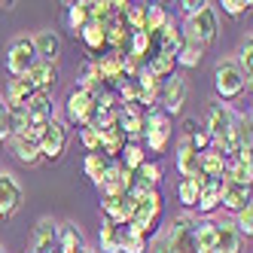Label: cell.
Masks as SVG:
<instances>
[{
	"mask_svg": "<svg viewBox=\"0 0 253 253\" xmlns=\"http://www.w3.org/2000/svg\"><path fill=\"white\" fill-rule=\"evenodd\" d=\"M250 205V189L247 186H235L229 183V180H223V192H220V208L232 211V213H238Z\"/></svg>",
	"mask_w": 253,
	"mask_h": 253,
	"instance_id": "cell-18",
	"label": "cell"
},
{
	"mask_svg": "<svg viewBox=\"0 0 253 253\" xmlns=\"http://www.w3.org/2000/svg\"><path fill=\"white\" fill-rule=\"evenodd\" d=\"M95 110H98V104H95V95L83 92V88H74V92L67 95L64 113H67V122H70V125H80V128H85V125L92 122Z\"/></svg>",
	"mask_w": 253,
	"mask_h": 253,
	"instance_id": "cell-9",
	"label": "cell"
},
{
	"mask_svg": "<svg viewBox=\"0 0 253 253\" xmlns=\"http://www.w3.org/2000/svg\"><path fill=\"white\" fill-rule=\"evenodd\" d=\"M213 253H241V235L232 229V223H216Z\"/></svg>",
	"mask_w": 253,
	"mask_h": 253,
	"instance_id": "cell-23",
	"label": "cell"
},
{
	"mask_svg": "<svg viewBox=\"0 0 253 253\" xmlns=\"http://www.w3.org/2000/svg\"><path fill=\"white\" fill-rule=\"evenodd\" d=\"M220 192H223V180H205L202 192H198V202H195V211L202 216H211L220 208Z\"/></svg>",
	"mask_w": 253,
	"mask_h": 253,
	"instance_id": "cell-19",
	"label": "cell"
},
{
	"mask_svg": "<svg viewBox=\"0 0 253 253\" xmlns=\"http://www.w3.org/2000/svg\"><path fill=\"white\" fill-rule=\"evenodd\" d=\"M25 110L34 116V122H49L52 119V95L49 92H34L25 101Z\"/></svg>",
	"mask_w": 253,
	"mask_h": 253,
	"instance_id": "cell-27",
	"label": "cell"
},
{
	"mask_svg": "<svg viewBox=\"0 0 253 253\" xmlns=\"http://www.w3.org/2000/svg\"><path fill=\"white\" fill-rule=\"evenodd\" d=\"M34 125V116L25 107H9V137H25Z\"/></svg>",
	"mask_w": 253,
	"mask_h": 253,
	"instance_id": "cell-35",
	"label": "cell"
},
{
	"mask_svg": "<svg viewBox=\"0 0 253 253\" xmlns=\"http://www.w3.org/2000/svg\"><path fill=\"white\" fill-rule=\"evenodd\" d=\"M153 253H171V247H168V241H165V235H156V238H153Z\"/></svg>",
	"mask_w": 253,
	"mask_h": 253,
	"instance_id": "cell-50",
	"label": "cell"
},
{
	"mask_svg": "<svg viewBox=\"0 0 253 253\" xmlns=\"http://www.w3.org/2000/svg\"><path fill=\"white\" fill-rule=\"evenodd\" d=\"M31 95H34V88H31V83L25 77L9 80V85H6V107H25V101Z\"/></svg>",
	"mask_w": 253,
	"mask_h": 253,
	"instance_id": "cell-32",
	"label": "cell"
},
{
	"mask_svg": "<svg viewBox=\"0 0 253 253\" xmlns=\"http://www.w3.org/2000/svg\"><path fill=\"white\" fill-rule=\"evenodd\" d=\"M223 180H229V183H235V186H247V189H250V183H253V162H238V159H232L229 165H226Z\"/></svg>",
	"mask_w": 253,
	"mask_h": 253,
	"instance_id": "cell-29",
	"label": "cell"
},
{
	"mask_svg": "<svg viewBox=\"0 0 253 253\" xmlns=\"http://www.w3.org/2000/svg\"><path fill=\"white\" fill-rule=\"evenodd\" d=\"M213 88H216V95H220L223 104L235 101V98H241L244 95V88H250L247 77L238 70V64H235V58H220L213 67Z\"/></svg>",
	"mask_w": 253,
	"mask_h": 253,
	"instance_id": "cell-1",
	"label": "cell"
},
{
	"mask_svg": "<svg viewBox=\"0 0 253 253\" xmlns=\"http://www.w3.org/2000/svg\"><path fill=\"white\" fill-rule=\"evenodd\" d=\"M235 64H238V70H241V74L247 77V83H250V77H253V40L250 37L244 40V46L238 52V61H235Z\"/></svg>",
	"mask_w": 253,
	"mask_h": 253,
	"instance_id": "cell-42",
	"label": "cell"
},
{
	"mask_svg": "<svg viewBox=\"0 0 253 253\" xmlns=\"http://www.w3.org/2000/svg\"><path fill=\"white\" fill-rule=\"evenodd\" d=\"M34 61H37V52H34V46H31L28 37H19V40L9 46V52H6V70L12 74V80L25 77L28 67H31Z\"/></svg>",
	"mask_w": 253,
	"mask_h": 253,
	"instance_id": "cell-10",
	"label": "cell"
},
{
	"mask_svg": "<svg viewBox=\"0 0 253 253\" xmlns=\"http://www.w3.org/2000/svg\"><path fill=\"white\" fill-rule=\"evenodd\" d=\"M119 156H122L119 165H122V168H128V171H137L143 162H147V150H143L140 143H125V150H122Z\"/></svg>",
	"mask_w": 253,
	"mask_h": 253,
	"instance_id": "cell-37",
	"label": "cell"
},
{
	"mask_svg": "<svg viewBox=\"0 0 253 253\" xmlns=\"http://www.w3.org/2000/svg\"><path fill=\"white\" fill-rule=\"evenodd\" d=\"M92 61L98 64V70H101V80H104V85L110 88V92H113V88L119 85V80H125V67H122L125 55H122V52H110V49H107L101 58H92Z\"/></svg>",
	"mask_w": 253,
	"mask_h": 253,
	"instance_id": "cell-12",
	"label": "cell"
},
{
	"mask_svg": "<svg viewBox=\"0 0 253 253\" xmlns=\"http://www.w3.org/2000/svg\"><path fill=\"white\" fill-rule=\"evenodd\" d=\"M165 241H168L171 253H198L195 250V220L189 213L177 216L165 232Z\"/></svg>",
	"mask_w": 253,
	"mask_h": 253,
	"instance_id": "cell-7",
	"label": "cell"
},
{
	"mask_svg": "<svg viewBox=\"0 0 253 253\" xmlns=\"http://www.w3.org/2000/svg\"><path fill=\"white\" fill-rule=\"evenodd\" d=\"M226 156L216 150V147H211V150H205V153H198V171H202L208 180H223V174H226Z\"/></svg>",
	"mask_w": 253,
	"mask_h": 253,
	"instance_id": "cell-17",
	"label": "cell"
},
{
	"mask_svg": "<svg viewBox=\"0 0 253 253\" xmlns=\"http://www.w3.org/2000/svg\"><path fill=\"white\" fill-rule=\"evenodd\" d=\"M107 165H110V159H104L101 153H88L85 162H83V168H85V177L92 180L95 186H101V180L107 174Z\"/></svg>",
	"mask_w": 253,
	"mask_h": 253,
	"instance_id": "cell-36",
	"label": "cell"
},
{
	"mask_svg": "<svg viewBox=\"0 0 253 253\" xmlns=\"http://www.w3.org/2000/svg\"><path fill=\"white\" fill-rule=\"evenodd\" d=\"M83 247H85V244H83V232H80L74 223L58 226V244H55L58 253H80Z\"/></svg>",
	"mask_w": 253,
	"mask_h": 253,
	"instance_id": "cell-25",
	"label": "cell"
},
{
	"mask_svg": "<svg viewBox=\"0 0 253 253\" xmlns=\"http://www.w3.org/2000/svg\"><path fill=\"white\" fill-rule=\"evenodd\" d=\"M250 9V0H223V12L232 15V19H238V15H244Z\"/></svg>",
	"mask_w": 253,
	"mask_h": 253,
	"instance_id": "cell-47",
	"label": "cell"
},
{
	"mask_svg": "<svg viewBox=\"0 0 253 253\" xmlns=\"http://www.w3.org/2000/svg\"><path fill=\"white\" fill-rule=\"evenodd\" d=\"M171 116H165L162 110H150L143 116V140H147V150L150 153H165L168 140H171Z\"/></svg>",
	"mask_w": 253,
	"mask_h": 253,
	"instance_id": "cell-5",
	"label": "cell"
},
{
	"mask_svg": "<svg viewBox=\"0 0 253 253\" xmlns=\"http://www.w3.org/2000/svg\"><path fill=\"white\" fill-rule=\"evenodd\" d=\"M147 67H150V74H153V77L165 80V77H171V74H174L177 58H174V52H156V55H150Z\"/></svg>",
	"mask_w": 253,
	"mask_h": 253,
	"instance_id": "cell-34",
	"label": "cell"
},
{
	"mask_svg": "<svg viewBox=\"0 0 253 253\" xmlns=\"http://www.w3.org/2000/svg\"><path fill=\"white\" fill-rule=\"evenodd\" d=\"M55 253H58V250H55Z\"/></svg>",
	"mask_w": 253,
	"mask_h": 253,
	"instance_id": "cell-53",
	"label": "cell"
},
{
	"mask_svg": "<svg viewBox=\"0 0 253 253\" xmlns=\"http://www.w3.org/2000/svg\"><path fill=\"white\" fill-rule=\"evenodd\" d=\"M177 171H180V177H195L198 174V153L189 147V137L183 134L180 137V143H177Z\"/></svg>",
	"mask_w": 253,
	"mask_h": 253,
	"instance_id": "cell-21",
	"label": "cell"
},
{
	"mask_svg": "<svg viewBox=\"0 0 253 253\" xmlns=\"http://www.w3.org/2000/svg\"><path fill=\"white\" fill-rule=\"evenodd\" d=\"M232 125H235V110L223 101H211L208 110H205V131L211 134L213 147L226 143V137L232 134Z\"/></svg>",
	"mask_w": 253,
	"mask_h": 253,
	"instance_id": "cell-2",
	"label": "cell"
},
{
	"mask_svg": "<svg viewBox=\"0 0 253 253\" xmlns=\"http://www.w3.org/2000/svg\"><path fill=\"white\" fill-rule=\"evenodd\" d=\"M92 22L88 19V0H77V3H67V28H70V34H77Z\"/></svg>",
	"mask_w": 253,
	"mask_h": 253,
	"instance_id": "cell-31",
	"label": "cell"
},
{
	"mask_svg": "<svg viewBox=\"0 0 253 253\" xmlns=\"http://www.w3.org/2000/svg\"><path fill=\"white\" fill-rule=\"evenodd\" d=\"M116 128L128 143H137V137L143 134V116L137 113V107H116Z\"/></svg>",
	"mask_w": 253,
	"mask_h": 253,
	"instance_id": "cell-14",
	"label": "cell"
},
{
	"mask_svg": "<svg viewBox=\"0 0 253 253\" xmlns=\"http://www.w3.org/2000/svg\"><path fill=\"white\" fill-rule=\"evenodd\" d=\"M77 37L83 40V46L92 52V58H101L104 52H107V40H104V25H98V22H88Z\"/></svg>",
	"mask_w": 253,
	"mask_h": 253,
	"instance_id": "cell-20",
	"label": "cell"
},
{
	"mask_svg": "<svg viewBox=\"0 0 253 253\" xmlns=\"http://www.w3.org/2000/svg\"><path fill=\"white\" fill-rule=\"evenodd\" d=\"M186 137H189V147H192L195 153H205V150L213 147V140H211V134L205 131V125H198V128H195L192 134H186Z\"/></svg>",
	"mask_w": 253,
	"mask_h": 253,
	"instance_id": "cell-45",
	"label": "cell"
},
{
	"mask_svg": "<svg viewBox=\"0 0 253 253\" xmlns=\"http://www.w3.org/2000/svg\"><path fill=\"white\" fill-rule=\"evenodd\" d=\"M58 244V223L52 216H43L34 229V250L31 253H55Z\"/></svg>",
	"mask_w": 253,
	"mask_h": 253,
	"instance_id": "cell-15",
	"label": "cell"
},
{
	"mask_svg": "<svg viewBox=\"0 0 253 253\" xmlns=\"http://www.w3.org/2000/svg\"><path fill=\"white\" fill-rule=\"evenodd\" d=\"M6 137H9V107H6L3 98H0V143Z\"/></svg>",
	"mask_w": 253,
	"mask_h": 253,
	"instance_id": "cell-48",
	"label": "cell"
},
{
	"mask_svg": "<svg viewBox=\"0 0 253 253\" xmlns=\"http://www.w3.org/2000/svg\"><path fill=\"white\" fill-rule=\"evenodd\" d=\"M80 140H83V147L88 153H98V143H101V131H95L92 125H85V128H80Z\"/></svg>",
	"mask_w": 253,
	"mask_h": 253,
	"instance_id": "cell-46",
	"label": "cell"
},
{
	"mask_svg": "<svg viewBox=\"0 0 253 253\" xmlns=\"http://www.w3.org/2000/svg\"><path fill=\"white\" fill-rule=\"evenodd\" d=\"M205 6H208L205 0H183V3H180V12H183L186 19H192V15H195V12H202Z\"/></svg>",
	"mask_w": 253,
	"mask_h": 253,
	"instance_id": "cell-49",
	"label": "cell"
},
{
	"mask_svg": "<svg viewBox=\"0 0 253 253\" xmlns=\"http://www.w3.org/2000/svg\"><path fill=\"white\" fill-rule=\"evenodd\" d=\"M143 19H147V6H128V12L122 15V22H125V28H128L131 34L134 31H143Z\"/></svg>",
	"mask_w": 253,
	"mask_h": 253,
	"instance_id": "cell-44",
	"label": "cell"
},
{
	"mask_svg": "<svg viewBox=\"0 0 253 253\" xmlns=\"http://www.w3.org/2000/svg\"><path fill=\"white\" fill-rule=\"evenodd\" d=\"M80 253H98V250H88V247H83V250H80Z\"/></svg>",
	"mask_w": 253,
	"mask_h": 253,
	"instance_id": "cell-51",
	"label": "cell"
},
{
	"mask_svg": "<svg viewBox=\"0 0 253 253\" xmlns=\"http://www.w3.org/2000/svg\"><path fill=\"white\" fill-rule=\"evenodd\" d=\"M31 46H34V52H37V58L49 61V64H55L58 55H61V37L55 31H40L37 37L31 40Z\"/></svg>",
	"mask_w": 253,
	"mask_h": 253,
	"instance_id": "cell-16",
	"label": "cell"
},
{
	"mask_svg": "<svg viewBox=\"0 0 253 253\" xmlns=\"http://www.w3.org/2000/svg\"><path fill=\"white\" fill-rule=\"evenodd\" d=\"M88 125H92L95 131H107V128H113V125H116V107H98Z\"/></svg>",
	"mask_w": 253,
	"mask_h": 253,
	"instance_id": "cell-41",
	"label": "cell"
},
{
	"mask_svg": "<svg viewBox=\"0 0 253 253\" xmlns=\"http://www.w3.org/2000/svg\"><path fill=\"white\" fill-rule=\"evenodd\" d=\"M159 104H162V113L165 116H177L186 104V80L180 74H171L162 80L159 85Z\"/></svg>",
	"mask_w": 253,
	"mask_h": 253,
	"instance_id": "cell-8",
	"label": "cell"
},
{
	"mask_svg": "<svg viewBox=\"0 0 253 253\" xmlns=\"http://www.w3.org/2000/svg\"><path fill=\"white\" fill-rule=\"evenodd\" d=\"M147 250V238L131 226H122V253H143Z\"/></svg>",
	"mask_w": 253,
	"mask_h": 253,
	"instance_id": "cell-40",
	"label": "cell"
},
{
	"mask_svg": "<svg viewBox=\"0 0 253 253\" xmlns=\"http://www.w3.org/2000/svg\"><path fill=\"white\" fill-rule=\"evenodd\" d=\"M232 229L238 232V235H253V205H247L244 211H238L235 213V223H232Z\"/></svg>",
	"mask_w": 253,
	"mask_h": 253,
	"instance_id": "cell-43",
	"label": "cell"
},
{
	"mask_svg": "<svg viewBox=\"0 0 253 253\" xmlns=\"http://www.w3.org/2000/svg\"><path fill=\"white\" fill-rule=\"evenodd\" d=\"M213 244H216V220H211V216L195 220V250L213 253Z\"/></svg>",
	"mask_w": 253,
	"mask_h": 253,
	"instance_id": "cell-22",
	"label": "cell"
},
{
	"mask_svg": "<svg viewBox=\"0 0 253 253\" xmlns=\"http://www.w3.org/2000/svg\"><path fill=\"white\" fill-rule=\"evenodd\" d=\"M202 55H205V46H198L192 40H183L177 46V52H174L177 64H183V67H198L202 64Z\"/></svg>",
	"mask_w": 253,
	"mask_h": 253,
	"instance_id": "cell-33",
	"label": "cell"
},
{
	"mask_svg": "<svg viewBox=\"0 0 253 253\" xmlns=\"http://www.w3.org/2000/svg\"><path fill=\"white\" fill-rule=\"evenodd\" d=\"M0 253H3V247H0Z\"/></svg>",
	"mask_w": 253,
	"mask_h": 253,
	"instance_id": "cell-52",
	"label": "cell"
},
{
	"mask_svg": "<svg viewBox=\"0 0 253 253\" xmlns=\"http://www.w3.org/2000/svg\"><path fill=\"white\" fill-rule=\"evenodd\" d=\"M216 12H213V6L208 3L202 12H195L192 19H186V25H183V40H192V43H198V46H211L213 40H216Z\"/></svg>",
	"mask_w": 253,
	"mask_h": 253,
	"instance_id": "cell-3",
	"label": "cell"
},
{
	"mask_svg": "<svg viewBox=\"0 0 253 253\" xmlns=\"http://www.w3.org/2000/svg\"><path fill=\"white\" fill-rule=\"evenodd\" d=\"M125 143H128V140H125V134L116 128V125H113V128H107V131H101V143H98V153L104 156V159H116L122 150H125Z\"/></svg>",
	"mask_w": 253,
	"mask_h": 253,
	"instance_id": "cell-24",
	"label": "cell"
},
{
	"mask_svg": "<svg viewBox=\"0 0 253 253\" xmlns=\"http://www.w3.org/2000/svg\"><path fill=\"white\" fill-rule=\"evenodd\" d=\"M25 80L31 83L34 92H49V88L58 83V67H55V64H49V61H40V58H37V61H34V64L28 67Z\"/></svg>",
	"mask_w": 253,
	"mask_h": 253,
	"instance_id": "cell-13",
	"label": "cell"
},
{
	"mask_svg": "<svg viewBox=\"0 0 253 253\" xmlns=\"http://www.w3.org/2000/svg\"><path fill=\"white\" fill-rule=\"evenodd\" d=\"M162 211H165V205H162V195L153 189L147 198H140V202L134 205V216H131L128 226L147 238L150 232H156V226H159V220H162Z\"/></svg>",
	"mask_w": 253,
	"mask_h": 253,
	"instance_id": "cell-4",
	"label": "cell"
},
{
	"mask_svg": "<svg viewBox=\"0 0 253 253\" xmlns=\"http://www.w3.org/2000/svg\"><path fill=\"white\" fill-rule=\"evenodd\" d=\"M168 22V12H165V6L162 3H150L147 6V19H143V34H159V28Z\"/></svg>",
	"mask_w": 253,
	"mask_h": 253,
	"instance_id": "cell-38",
	"label": "cell"
},
{
	"mask_svg": "<svg viewBox=\"0 0 253 253\" xmlns=\"http://www.w3.org/2000/svg\"><path fill=\"white\" fill-rule=\"evenodd\" d=\"M67 140H70L67 125H64V122H58L55 116H52V119L46 122V128H43L40 140H37L40 156H43V159H49V162L61 159V156H64V150H67Z\"/></svg>",
	"mask_w": 253,
	"mask_h": 253,
	"instance_id": "cell-6",
	"label": "cell"
},
{
	"mask_svg": "<svg viewBox=\"0 0 253 253\" xmlns=\"http://www.w3.org/2000/svg\"><path fill=\"white\" fill-rule=\"evenodd\" d=\"M22 208V183L15 174L0 171V216H12Z\"/></svg>",
	"mask_w": 253,
	"mask_h": 253,
	"instance_id": "cell-11",
	"label": "cell"
},
{
	"mask_svg": "<svg viewBox=\"0 0 253 253\" xmlns=\"http://www.w3.org/2000/svg\"><path fill=\"white\" fill-rule=\"evenodd\" d=\"M205 180H208V177H205L202 171H198L195 177H183V180L177 183V198H180V202H183L186 208H195V202H198V192H202Z\"/></svg>",
	"mask_w": 253,
	"mask_h": 253,
	"instance_id": "cell-26",
	"label": "cell"
},
{
	"mask_svg": "<svg viewBox=\"0 0 253 253\" xmlns=\"http://www.w3.org/2000/svg\"><path fill=\"white\" fill-rule=\"evenodd\" d=\"M12 147H15V159H19V162H25V165H31V168L43 162L37 140H31L28 134H25V137H12Z\"/></svg>",
	"mask_w": 253,
	"mask_h": 253,
	"instance_id": "cell-30",
	"label": "cell"
},
{
	"mask_svg": "<svg viewBox=\"0 0 253 253\" xmlns=\"http://www.w3.org/2000/svg\"><path fill=\"white\" fill-rule=\"evenodd\" d=\"M98 241L104 253H122V226H116L113 220H104L101 232H98Z\"/></svg>",
	"mask_w": 253,
	"mask_h": 253,
	"instance_id": "cell-28",
	"label": "cell"
},
{
	"mask_svg": "<svg viewBox=\"0 0 253 253\" xmlns=\"http://www.w3.org/2000/svg\"><path fill=\"white\" fill-rule=\"evenodd\" d=\"M134 180L143 183V186H150V189H156L162 183V165H156V162H143V165L134 171Z\"/></svg>",
	"mask_w": 253,
	"mask_h": 253,
	"instance_id": "cell-39",
	"label": "cell"
}]
</instances>
